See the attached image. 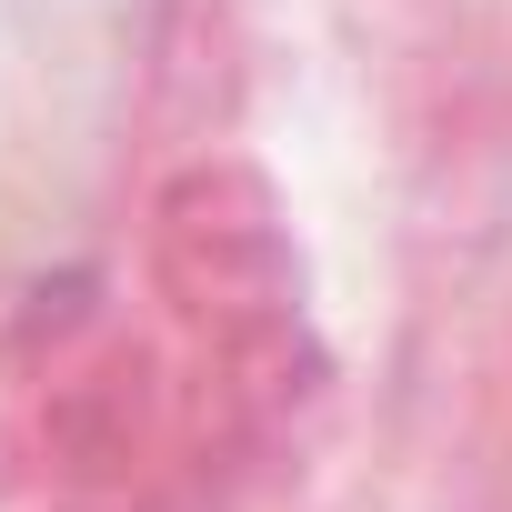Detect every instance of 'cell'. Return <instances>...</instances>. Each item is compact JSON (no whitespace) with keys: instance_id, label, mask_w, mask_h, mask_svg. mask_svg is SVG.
Masks as SVG:
<instances>
[{"instance_id":"cell-1","label":"cell","mask_w":512,"mask_h":512,"mask_svg":"<svg viewBox=\"0 0 512 512\" xmlns=\"http://www.w3.org/2000/svg\"><path fill=\"white\" fill-rule=\"evenodd\" d=\"M141 282L201 382L211 452H292L322 422L332 352L312 332V262L262 161L201 151L161 171L141 211Z\"/></svg>"},{"instance_id":"cell-2","label":"cell","mask_w":512,"mask_h":512,"mask_svg":"<svg viewBox=\"0 0 512 512\" xmlns=\"http://www.w3.org/2000/svg\"><path fill=\"white\" fill-rule=\"evenodd\" d=\"M201 462L211 422L181 342L131 332L91 272L31 282L21 312L0 322V492L21 512L31 502L151 512Z\"/></svg>"},{"instance_id":"cell-3","label":"cell","mask_w":512,"mask_h":512,"mask_svg":"<svg viewBox=\"0 0 512 512\" xmlns=\"http://www.w3.org/2000/svg\"><path fill=\"white\" fill-rule=\"evenodd\" d=\"M31 512H121V502H31Z\"/></svg>"}]
</instances>
